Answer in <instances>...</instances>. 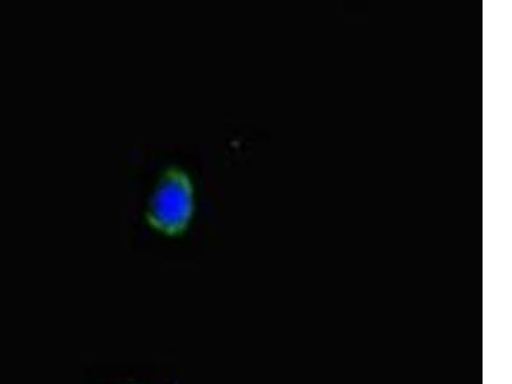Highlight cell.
<instances>
[{"mask_svg": "<svg viewBox=\"0 0 512 384\" xmlns=\"http://www.w3.org/2000/svg\"><path fill=\"white\" fill-rule=\"evenodd\" d=\"M190 210L189 181L181 173H169L155 194L152 222L162 231L175 233L186 226Z\"/></svg>", "mask_w": 512, "mask_h": 384, "instance_id": "cell-1", "label": "cell"}]
</instances>
